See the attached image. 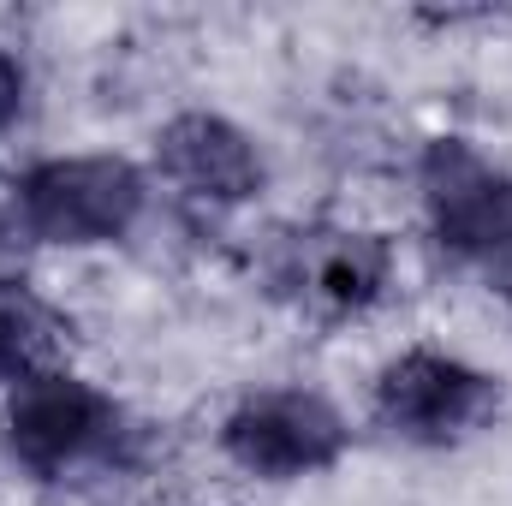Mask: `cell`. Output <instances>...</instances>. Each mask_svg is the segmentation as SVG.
Here are the masks:
<instances>
[{"mask_svg": "<svg viewBox=\"0 0 512 506\" xmlns=\"http://www.w3.org/2000/svg\"><path fill=\"white\" fill-rule=\"evenodd\" d=\"M0 423H6L12 459L30 477H42V483H66V477L108 471L131 441L120 399L102 393L96 381L72 376L66 364L60 370H42V376H24L18 387H6Z\"/></svg>", "mask_w": 512, "mask_h": 506, "instance_id": "1", "label": "cell"}, {"mask_svg": "<svg viewBox=\"0 0 512 506\" xmlns=\"http://www.w3.org/2000/svg\"><path fill=\"white\" fill-rule=\"evenodd\" d=\"M417 179L435 239L459 262H471L489 286L512 292V173L483 161L459 137H435L423 149Z\"/></svg>", "mask_w": 512, "mask_h": 506, "instance_id": "2", "label": "cell"}, {"mask_svg": "<svg viewBox=\"0 0 512 506\" xmlns=\"http://www.w3.org/2000/svg\"><path fill=\"white\" fill-rule=\"evenodd\" d=\"M501 405H507L501 376H489L465 358L429 352V346L399 352L376 376V417L387 435H399L411 447H459L477 429H489L501 417Z\"/></svg>", "mask_w": 512, "mask_h": 506, "instance_id": "3", "label": "cell"}, {"mask_svg": "<svg viewBox=\"0 0 512 506\" xmlns=\"http://www.w3.org/2000/svg\"><path fill=\"white\" fill-rule=\"evenodd\" d=\"M221 447L239 471L262 483H298V477L334 471L352 447V429L340 405L322 399L316 387H262L227 411Z\"/></svg>", "mask_w": 512, "mask_h": 506, "instance_id": "4", "label": "cell"}, {"mask_svg": "<svg viewBox=\"0 0 512 506\" xmlns=\"http://www.w3.org/2000/svg\"><path fill=\"white\" fill-rule=\"evenodd\" d=\"M24 215L36 245H114L126 239L143 215V173L126 155H60V161H36L24 179Z\"/></svg>", "mask_w": 512, "mask_h": 506, "instance_id": "5", "label": "cell"}, {"mask_svg": "<svg viewBox=\"0 0 512 506\" xmlns=\"http://www.w3.org/2000/svg\"><path fill=\"white\" fill-rule=\"evenodd\" d=\"M274 280L322 316H358L393 280V245L358 227H304L280 245Z\"/></svg>", "mask_w": 512, "mask_h": 506, "instance_id": "6", "label": "cell"}, {"mask_svg": "<svg viewBox=\"0 0 512 506\" xmlns=\"http://www.w3.org/2000/svg\"><path fill=\"white\" fill-rule=\"evenodd\" d=\"M155 173L167 185H179L197 203H251L268 179L262 155L245 131L221 114H179L155 131Z\"/></svg>", "mask_w": 512, "mask_h": 506, "instance_id": "7", "label": "cell"}, {"mask_svg": "<svg viewBox=\"0 0 512 506\" xmlns=\"http://www.w3.org/2000/svg\"><path fill=\"white\" fill-rule=\"evenodd\" d=\"M30 251H36V233L24 215V185L0 173V280H18Z\"/></svg>", "mask_w": 512, "mask_h": 506, "instance_id": "8", "label": "cell"}, {"mask_svg": "<svg viewBox=\"0 0 512 506\" xmlns=\"http://www.w3.org/2000/svg\"><path fill=\"white\" fill-rule=\"evenodd\" d=\"M24 114V66L0 48V131Z\"/></svg>", "mask_w": 512, "mask_h": 506, "instance_id": "9", "label": "cell"}]
</instances>
